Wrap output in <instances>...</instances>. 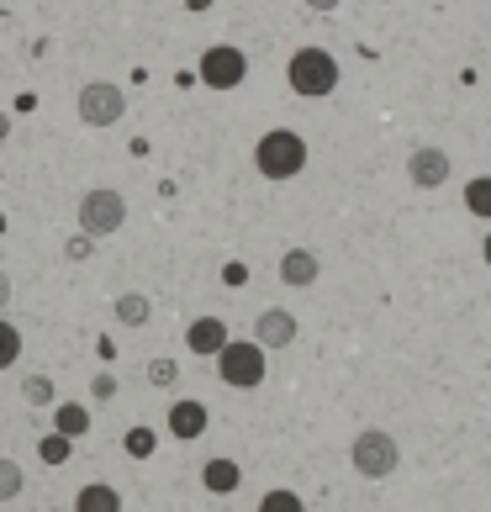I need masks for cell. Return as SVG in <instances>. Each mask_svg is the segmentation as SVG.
Listing matches in <instances>:
<instances>
[{
  "label": "cell",
  "instance_id": "obj_1",
  "mask_svg": "<svg viewBox=\"0 0 491 512\" xmlns=\"http://www.w3.org/2000/svg\"><path fill=\"white\" fill-rule=\"evenodd\" d=\"M254 169L264 180H296L307 169V138L291 127H275L254 143Z\"/></svg>",
  "mask_w": 491,
  "mask_h": 512
},
{
  "label": "cell",
  "instance_id": "obj_2",
  "mask_svg": "<svg viewBox=\"0 0 491 512\" xmlns=\"http://www.w3.org/2000/svg\"><path fill=\"white\" fill-rule=\"evenodd\" d=\"M286 85L307 101H323L338 90V59L328 48H296L291 64H286Z\"/></svg>",
  "mask_w": 491,
  "mask_h": 512
},
{
  "label": "cell",
  "instance_id": "obj_3",
  "mask_svg": "<svg viewBox=\"0 0 491 512\" xmlns=\"http://www.w3.org/2000/svg\"><path fill=\"white\" fill-rule=\"evenodd\" d=\"M217 375L233 391L264 386V344H259V338H228V349L217 354Z\"/></svg>",
  "mask_w": 491,
  "mask_h": 512
},
{
  "label": "cell",
  "instance_id": "obj_4",
  "mask_svg": "<svg viewBox=\"0 0 491 512\" xmlns=\"http://www.w3.org/2000/svg\"><path fill=\"white\" fill-rule=\"evenodd\" d=\"M349 460H354V470H360L365 481H391V476H396V465H402V449H396L391 433H381V428H365L360 439H354Z\"/></svg>",
  "mask_w": 491,
  "mask_h": 512
},
{
  "label": "cell",
  "instance_id": "obj_5",
  "mask_svg": "<svg viewBox=\"0 0 491 512\" xmlns=\"http://www.w3.org/2000/svg\"><path fill=\"white\" fill-rule=\"evenodd\" d=\"M74 111H80L85 127H117L127 117V90L111 80H90L80 90V101H74Z\"/></svg>",
  "mask_w": 491,
  "mask_h": 512
},
{
  "label": "cell",
  "instance_id": "obj_6",
  "mask_svg": "<svg viewBox=\"0 0 491 512\" xmlns=\"http://www.w3.org/2000/svg\"><path fill=\"white\" fill-rule=\"evenodd\" d=\"M122 222H127V196H122V191H106V185H96V191L80 196V227H85V233L111 238V233H122Z\"/></svg>",
  "mask_w": 491,
  "mask_h": 512
},
{
  "label": "cell",
  "instance_id": "obj_7",
  "mask_svg": "<svg viewBox=\"0 0 491 512\" xmlns=\"http://www.w3.org/2000/svg\"><path fill=\"white\" fill-rule=\"evenodd\" d=\"M201 85H212V90H238L243 80H249V59H243V48H228V43H217V48H206L201 53Z\"/></svg>",
  "mask_w": 491,
  "mask_h": 512
},
{
  "label": "cell",
  "instance_id": "obj_8",
  "mask_svg": "<svg viewBox=\"0 0 491 512\" xmlns=\"http://www.w3.org/2000/svg\"><path fill=\"white\" fill-rule=\"evenodd\" d=\"M407 180L418 185V191H439L449 180V154L444 148H412L407 154Z\"/></svg>",
  "mask_w": 491,
  "mask_h": 512
},
{
  "label": "cell",
  "instance_id": "obj_9",
  "mask_svg": "<svg viewBox=\"0 0 491 512\" xmlns=\"http://www.w3.org/2000/svg\"><path fill=\"white\" fill-rule=\"evenodd\" d=\"M296 333H301V322H296L286 307H264V312L254 317V338H259L264 349H291Z\"/></svg>",
  "mask_w": 491,
  "mask_h": 512
},
{
  "label": "cell",
  "instance_id": "obj_10",
  "mask_svg": "<svg viewBox=\"0 0 491 512\" xmlns=\"http://www.w3.org/2000/svg\"><path fill=\"white\" fill-rule=\"evenodd\" d=\"M185 344H191V354H201V359L222 354L228 349V322L222 317H196L191 328H185Z\"/></svg>",
  "mask_w": 491,
  "mask_h": 512
},
{
  "label": "cell",
  "instance_id": "obj_11",
  "mask_svg": "<svg viewBox=\"0 0 491 512\" xmlns=\"http://www.w3.org/2000/svg\"><path fill=\"white\" fill-rule=\"evenodd\" d=\"M317 275H323V264H317L312 249H286V254H280V280H286L291 291H307Z\"/></svg>",
  "mask_w": 491,
  "mask_h": 512
},
{
  "label": "cell",
  "instance_id": "obj_12",
  "mask_svg": "<svg viewBox=\"0 0 491 512\" xmlns=\"http://www.w3.org/2000/svg\"><path fill=\"white\" fill-rule=\"evenodd\" d=\"M206 417H212V412H206L201 402H175V407H169V433L191 444V439H201V433H206Z\"/></svg>",
  "mask_w": 491,
  "mask_h": 512
},
{
  "label": "cell",
  "instance_id": "obj_13",
  "mask_svg": "<svg viewBox=\"0 0 491 512\" xmlns=\"http://www.w3.org/2000/svg\"><path fill=\"white\" fill-rule=\"evenodd\" d=\"M201 486L217 491V497H233V491L243 486V470H238L233 460H206V465H201Z\"/></svg>",
  "mask_w": 491,
  "mask_h": 512
},
{
  "label": "cell",
  "instance_id": "obj_14",
  "mask_svg": "<svg viewBox=\"0 0 491 512\" xmlns=\"http://www.w3.org/2000/svg\"><path fill=\"white\" fill-rule=\"evenodd\" d=\"M74 507H80V512H117V507H122V497H117V486L96 481V486H80Z\"/></svg>",
  "mask_w": 491,
  "mask_h": 512
},
{
  "label": "cell",
  "instance_id": "obj_15",
  "mask_svg": "<svg viewBox=\"0 0 491 512\" xmlns=\"http://www.w3.org/2000/svg\"><path fill=\"white\" fill-rule=\"evenodd\" d=\"M53 428L69 433V439H85L90 433V412L80 402H59V412H53Z\"/></svg>",
  "mask_w": 491,
  "mask_h": 512
},
{
  "label": "cell",
  "instance_id": "obj_16",
  "mask_svg": "<svg viewBox=\"0 0 491 512\" xmlns=\"http://www.w3.org/2000/svg\"><path fill=\"white\" fill-rule=\"evenodd\" d=\"M111 312H117L122 328H143L154 307H148V296H143V291H127V296H117V307H111Z\"/></svg>",
  "mask_w": 491,
  "mask_h": 512
},
{
  "label": "cell",
  "instance_id": "obj_17",
  "mask_svg": "<svg viewBox=\"0 0 491 512\" xmlns=\"http://www.w3.org/2000/svg\"><path fill=\"white\" fill-rule=\"evenodd\" d=\"M465 212L491 222V175H476V180L465 185Z\"/></svg>",
  "mask_w": 491,
  "mask_h": 512
},
{
  "label": "cell",
  "instance_id": "obj_18",
  "mask_svg": "<svg viewBox=\"0 0 491 512\" xmlns=\"http://www.w3.org/2000/svg\"><path fill=\"white\" fill-rule=\"evenodd\" d=\"M69 449H74V439H69V433H59V428H53L48 439L37 444V460H43V465H69Z\"/></svg>",
  "mask_w": 491,
  "mask_h": 512
},
{
  "label": "cell",
  "instance_id": "obj_19",
  "mask_svg": "<svg viewBox=\"0 0 491 512\" xmlns=\"http://www.w3.org/2000/svg\"><path fill=\"white\" fill-rule=\"evenodd\" d=\"M16 497H22V470H16V460H0V502Z\"/></svg>",
  "mask_w": 491,
  "mask_h": 512
},
{
  "label": "cell",
  "instance_id": "obj_20",
  "mask_svg": "<svg viewBox=\"0 0 491 512\" xmlns=\"http://www.w3.org/2000/svg\"><path fill=\"white\" fill-rule=\"evenodd\" d=\"M22 396H27L32 407H48V402H53V381H48V375H27V381H22Z\"/></svg>",
  "mask_w": 491,
  "mask_h": 512
},
{
  "label": "cell",
  "instance_id": "obj_21",
  "mask_svg": "<svg viewBox=\"0 0 491 512\" xmlns=\"http://www.w3.org/2000/svg\"><path fill=\"white\" fill-rule=\"evenodd\" d=\"M154 444H159L154 428H132V433H127V454H138V460H148V454H154Z\"/></svg>",
  "mask_w": 491,
  "mask_h": 512
},
{
  "label": "cell",
  "instance_id": "obj_22",
  "mask_svg": "<svg viewBox=\"0 0 491 512\" xmlns=\"http://www.w3.org/2000/svg\"><path fill=\"white\" fill-rule=\"evenodd\" d=\"M148 381H154V386H175L180 381L175 359H148Z\"/></svg>",
  "mask_w": 491,
  "mask_h": 512
},
{
  "label": "cell",
  "instance_id": "obj_23",
  "mask_svg": "<svg viewBox=\"0 0 491 512\" xmlns=\"http://www.w3.org/2000/svg\"><path fill=\"white\" fill-rule=\"evenodd\" d=\"M259 507H264V512H301V497H296V491H270Z\"/></svg>",
  "mask_w": 491,
  "mask_h": 512
},
{
  "label": "cell",
  "instance_id": "obj_24",
  "mask_svg": "<svg viewBox=\"0 0 491 512\" xmlns=\"http://www.w3.org/2000/svg\"><path fill=\"white\" fill-rule=\"evenodd\" d=\"M0 333H6V365L16 370V359H22V328H16V322H0Z\"/></svg>",
  "mask_w": 491,
  "mask_h": 512
},
{
  "label": "cell",
  "instance_id": "obj_25",
  "mask_svg": "<svg viewBox=\"0 0 491 512\" xmlns=\"http://www.w3.org/2000/svg\"><path fill=\"white\" fill-rule=\"evenodd\" d=\"M90 238H96V233H85V227H80V233H74V238L64 243V254H69L74 264H80V259H90V254H96V249H90Z\"/></svg>",
  "mask_w": 491,
  "mask_h": 512
},
{
  "label": "cell",
  "instance_id": "obj_26",
  "mask_svg": "<svg viewBox=\"0 0 491 512\" xmlns=\"http://www.w3.org/2000/svg\"><path fill=\"white\" fill-rule=\"evenodd\" d=\"M307 11H338V0H301Z\"/></svg>",
  "mask_w": 491,
  "mask_h": 512
},
{
  "label": "cell",
  "instance_id": "obj_27",
  "mask_svg": "<svg viewBox=\"0 0 491 512\" xmlns=\"http://www.w3.org/2000/svg\"><path fill=\"white\" fill-rule=\"evenodd\" d=\"M481 249H486V264H491V233H486V243H481Z\"/></svg>",
  "mask_w": 491,
  "mask_h": 512
},
{
  "label": "cell",
  "instance_id": "obj_28",
  "mask_svg": "<svg viewBox=\"0 0 491 512\" xmlns=\"http://www.w3.org/2000/svg\"><path fill=\"white\" fill-rule=\"evenodd\" d=\"M191 11H206V0H191Z\"/></svg>",
  "mask_w": 491,
  "mask_h": 512
}]
</instances>
